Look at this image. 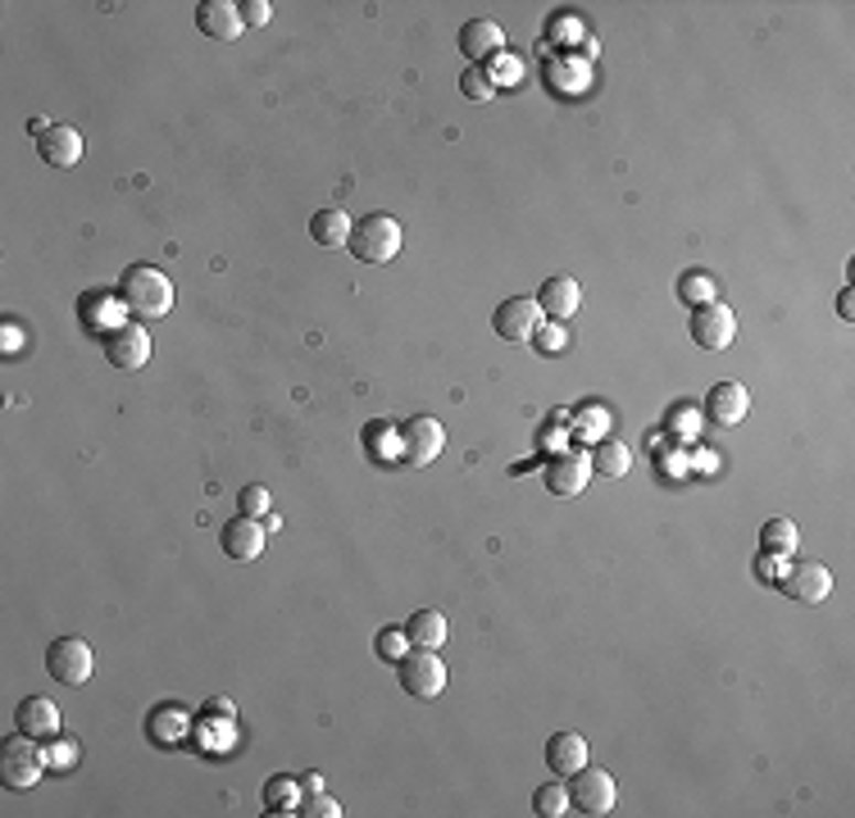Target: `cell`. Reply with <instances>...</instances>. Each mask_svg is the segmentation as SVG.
<instances>
[{
  "mask_svg": "<svg viewBox=\"0 0 855 818\" xmlns=\"http://www.w3.org/2000/svg\"><path fill=\"white\" fill-rule=\"evenodd\" d=\"M119 301L137 319H164L173 310V282L156 265H132L119 278Z\"/></svg>",
  "mask_w": 855,
  "mask_h": 818,
  "instance_id": "cell-1",
  "label": "cell"
},
{
  "mask_svg": "<svg viewBox=\"0 0 855 818\" xmlns=\"http://www.w3.org/2000/svg\"><path fill=\"white\" fill-rule=\"evenodd\" d=\"M360 265H392L400 255V223L392 214H364L355 228H351V241Z\"/></svg>",
  "mask_w": 855,
  "mask_h": 818,
  "instance_id": "cell-2",
  "label": "cell"
},
{
  "mask_svg": "<svg viewBox=\"0 0 855 818\" xmlns=\"http://www.w3.org/2000/svg\"><path fill=\"white\" fill-rule=\"evenodd\" d=\"M396 678H400V691L410 700H437L446 691V664L437 659V650H405L396 659Z\"/></svg>",
  "mask_w": 855,
  "mask_h": 818,
  "instance_id": "cell-3",
  "label": "cell"
},
{
  "mask_svg": "<svg viewBox=\"0 0 855 818\" xmlns=\"http://www.w3.org/2000/svg\"><path fill=\"white\" fill-rule=\"evenodd\" d=\"M42 741H32V736H10L6 746H0V783H6L10 792H28L36 777H42V768H46V760H42Z\"/></svg>",
  "mask_w": 855,
  "mask_h": 818,
  "instance_id": "cell-4",
  "label": "cell"
},
{
  "mask_svg": "<svg viewBox=\"0 0 855 818\" xmlns=\"http://www.w3.org/2000/svg\"><path fill=\"white\" fill-rule=\"evenodd\" d=\"M569 809H578V814H610L614 809V800H619V792H614V777L610 773H601V768H591V764H583L578 773H569Z\"/></svg>",
  "mask_w": 855,
  "mask_h": 818,
  "instance_id": "cell-5",
  "label": "cell"
},
{
  "mask_svg": "<svg viewBox=\"0 0 855 818\" xmlns=\"http://www.w3.org/2000/svg\"><path fill=\"white\" fill-rule=\"evenodd\" d=\"M96 668V655L83 637H55L51 650H46V674L64 687H83Z\"/></svg>",
  "mask_w": 855,
  "mask_h": 818,
  "instance_id": "cell-6",
  "label": "cell"
},
{
  "mask_svg": "<svg viewBox=\"0 0 855 818\" xmlns=\"http://www.w3.org/2000/svg\"><path fill=\"white\" fill-rule=\"evenodd\" d=\"M687 332H692V342H696L701 351H724V346H733V337H737V314H733L724 301H705V305L692 310Z\"/></svg>",
  "mask_w": 855,
  "mask_h": 818,
  "instance_id": "cell-7",
  "label": "cell"
},
{
  "mask_svg": "<svg viewBox=\"0 0 855 818\" xmlns=\"http://www.w3.org/2000/svg\"><path fill=\"white\" fill-rule=\"evenodd\" d=\"M105 359L124 368V374H137V368H146V359H151V332H146L141 323H119V327H109V337H105Z\"/></svg>",
  "mask_w": 855,
  "mask_h": 818,
  "instance_id": "cell-8",
  "label": "cell"
},
{
  "mask_svg": "<svg viewBox=\"0 0 855 818\" xmlns=\"http://www.w3.org/2000/svg\"><path fill=\"white\" fill-rule=\"evenodd\" d=\"M441 445H446V428L432 415H419L400 428V460L415 469H428L441 455Z\"/></svg>",
  "mask_w": 855,
  "mask_h": 818,
  "instance_id": "cell-9",
  "label": "cell"
},
{
  "mask_svg": "<svg viewBox=\"0 0 855 818\" xmlns=\"http://www.w3.org/2000/svg\"><path fill=\"white\" fill-rule=\"evenodd\" d=\"M496 337L501 342H528L542 332V305H537V295H510V301H501L496 319Z\"/></svg>",
  "mask_w": 855,
  "mask_h": 818,
  "instance_id": "cell-10",
  "label": "cell"
},
{
  "mask_svg": "<svg viewBox=\"0 0 855 818\" xmlns=\"http://www.w3.org/2000/svg\"><path fill=\"white\" fill-rule=\"evenodd\" d=\"M783 591L801 605H820L833 596V573L820 560H792V569L783 573Z\"/></svg>",
  "mask_w": 855,
  "mask_h": 818,
  "instance_id": "cell-11",
  "label": "cell"
},
{
  "mask_svg": "<svg viewBox=\"0 0 855 818\" xmlns=\"http://www.w3.org/2000/svg\"><path fill=\"white\" fill-rule=\"evenodd\" d=\"M265 524H255L250 514H242V518H228L223 524V532H218V550L228 555L233 564H250V560H259L265 555Z\"/></svg>",
  "mask_w": 855,
  "mask_h": 818,
  "instance_id": "cell-12",
  "label": "cell"
},
{
  "mask_svg": "<svg viewBox=\"0 0 855 818\" xmlns=\"http://www.w3.org/2000/svg\"><path fill=\"white\" fill-rule=\"evenodd\" d=\"M196 28L210 36V42H237V36L246 32L242 6H233V0H201V6H196Z\"/></svg>",
  "mask_w": 855,
  "mask_h": 818,
  "instance_id": "cell-13",
  "label": "cell"
},
{
  "mask_svg": "<svg viewBox=\"0 0 855 818\" xmlns=\"http://www.w3.org/2000/svg\"><path fill=\"white\" fill-rule=\"evenodd\" d=\"M36 155H42L51 169H73L83 160V132L68 123H51L42 137H36Z\"/></svg>",
  "mask_w": 855,
  "mask_h": 818,
  "instance_id": "cell-14",
  "label": "cell"
},
{
  "mask_svg": "<svg viewBox=\"0 0 855 818\" xmlns=\"http://www.w3.org/2000/svg\"><path fill=\"white\" fill-rule=\"evenodd\" d=\"M14 723H19L23 736L42 741V746L60 736V710H55V700H46V696H28V700H19Z\"/></svg>",
  "mask_w": 855,
  "mask_h": 818,
  "instance_id": "cell-15",
  "label": "cell"
},
{
  "mask_svg": "<svg viewBox=\"0 0 855 818\" xmlns=\"http://www.w3.org/2000/svg\"><path fill=\"white\" fill-rule=\"evenodd\" d=\"M460 51H464V60H473V64L496 60V55L505 51V32H501V23H492V19H469V23L460 28Z\"/></svg>",
  "mask_w": 855,
  "mask_h": 818,
  "instance_id": "cell-16",
  "label": "cell"
},
{
  "mask_svg": "<svg viewBox=\"0 0 855 818\" xmlns=\"http://www.w3.org/2000/svg\"><path fill=\"white\" fill-rule=\"evenodd\" d=\"M542 482H546V492H551V496H578V492L587 487V460H583V455H574V451H560V455H555V460L546 464Z\"/></svg>",
  "mask_w": 855,
  "mask_h": 818,
  "instance_id": "cell-17",
  "label": "cell"
},
{
  "mask_svg": "<svg viewBox=\"0 0 855 818\" xmlns=\"http://www.w3.org/2000/svg\"><path fill=\"white\" fill-rule=\"evenodd\" d=\"M747 409H751V396L741 383H715L710 396H705V415H710L715 423H724V428L747 419Z\"/></svg>",
  "mask_w": 855,
  "mask_h": 818,
  "instance_id": "cell-18",
  "label": "cell"
},
{
  "mask_svg": "<svg viewBox=\"0 0 855 818\" xmlns=\"http://www.w3.org/2000/svg\"><path fill=\"white\" fill-rule=\"evenodd\" d=\"M537 305H542L546 319H569L583 305V287L574 278H546L542 291H537Z\"/></svg>",
  "mask_w": 855,
  "mask_h": 818,
  "instance_id": "cell-19",
  "label": "cell"
},
{
  "mask_svg": "<svg viewBox=\"0 0 855 818\" xmlns=\"http://www.w3.org/2000/svg\"><path fill=\"white\" fill-rule=\"evenodd\" d=\"M587 764V741L578 736V732H555L551 741H546V768L555 773V777H569V773H578Z\"/></svg>",
  "mask_w": 855,
  "mask_h": 818,
  "instance_id": "cell-20",
  "label": "cell"
},
{
  "mask_svg": "<svg viewBox=\"0 0 855 818\" xmlns=\"http://www.w3.org/2000/svg\"><path fill=\"white\" fill-rule=\"evenodd\" d=\"M587 469H591V473H601V477H610V482H619V477H628V469H633V451H628L623 441L606 437V441L591 445Z\"/></svg>",
  "mask_w": 855,
  "mask_h": 818,
  "instance_id": "cell-21",
  "label": "cell"
},
{
  "mask_svg": "<svg viewBox=\"0 0 855 818\" xmlns=\"http://www.w3.org/2000/svg\"><path fill=\"white\" fill-rule=\"evenodd\" d=\"M446 614L441 610H415L410 623H405V637H410V646H424V650H437L446 642Z\"/></svg>",
  "mask_w": 855,
  "mask_h": 818,
  "instance_id": "cell-22",
  "label": "cell"
},
{
  "mask_svg": "<svg viewBox=\"0 0 855 818\" xmlns=\"http://www.w3.org/2000/svg\"><path fill=\"white\" fill-rule=\"evenodd\" d=\"M797 546H801V532H797L792 518H769V524L760 528V550L773 555V560H783V555H797Z\"/></svg>",
  "mask_w": 855,
  "mask_h": 818,
  "instance_id": "cell-23",
  "label": "cell"
},
{
  "mask_svg": "<svg viewBox=\"0 0 855 818\" xmlns=\"http://www.w3.org/2000/svg\"><path fill=\"white\" fill-rule=\"evenodd\" d=\"M351 228H355V223H351L342 209H319V214L310 218V237H314L319 246H346V241H351Z\"/></svg>",
  "mask_w": 855,
  "mask_h": 818,
  "instance_id": "cell-24",
  "label": "cell"
},
{
  "mask_svg": "<svg viewBox=\"0 0 855 818\" xmlns=\"http://www.w3.org/2000/svg\"><path fill=\"white\" fill-rule=\"evenodd\" d=\"M364 441H368V460H378V464H392V460H400V428H392V423H368L364 428Z\"/></svg>",
  "mask_w": 855,
  "mask_h": 818,
  "instance_id": "cell-25",
  "label": "cell"
},
{
  "mask_svg": "<svg viewBox=\"0 0 855 818\" xmlns=\"http://www.w3.org/2000/svg\"><path fill=\"white\" fill-rule=\"evenodd\" d=\"M182 732H188V714L173 710V704H160V710L151 714V736L160 741V746H173V741H182Z\"/></svg>",
  "mask_w": 855,
  "mask_h": 818,
  "instance_id": "cell-26",
  "label": "cell"
},
{
  "mask_svg": "<svg viewBox=\"0 0 855 818\" xmlns=\"http://www.w3.org/2000/svg\"><path fill=\"white\" fill-rule=\"evenodd\" d=\"M533 809H537L542 818H565V814H569V787H565V783H546V787H537V792H533Z\"/></svg>",
  "mask_w": 855,
  "mask_h": 818,
  "instance_id": "cell-27",
  "label": "cell"
},
{
  "mask_svg": "<svg viewBox=\"0 0 855 818\" xmlns=\"http://www.w3.org/2000/svg\"><path fill=\"white\" fill-rule=\"evenodd\" d=\"M265 809L269 814H296V783H287V777H269L265 783Z\"/></svg>",
  "mask_w": 855,
  "mask_h": 818,
  "instance_id": "cell-28",
  "label": "cell"
},
{
  "mask_svg": "<svg viewBox=\"0 0 855 818\" xmlns=\"http://www.w3.org/2000/svg\"><path fill=\"white\" fill-rule=\"evenodd\" d=\"M678 301H687V305H705V301H715V282L705 278V273H687V278L678 282Z\"/></svg>",
  "mask_w": 855,
  "mask_h": 818,
  "instance_id": "cell-29",
  "label": "cell"
},
{
  "mask_svg": "<svg viewBox=\"0 0 855 818\" xmlns=\"http://www.w3.org/2000/svg\"><path fill=\"white\" fill-rule=\"evenodd\" d=\"M460 87H464V96H469V100H492V96H496V87H492V78H488V73H482L478 64L460 73Z\"/></svg>",
  "mask_w": 855,
  "mask_h": 818,
  "instance_id": "cell-30",
  "label": "cell"
},
{
  "mask_svg": "<svg viewBox=\"0 0 855 818\" xmlns=\"http://www.w3.org/2000/svg\"><path fill=\"white\" fill-rule=\"evenodd\" d=\"M237 505H242V514H250V518H265L274 501H269V487H259V482H250V487H242Z\"/></svg>",
  "mask_w": 855,
  "mask_h": 818,
  "instance_id": "cell-31",
  "label": "cell"
},
{
  "mask_svg": "<svg viewBox=\"0 0 855 818\" xmlns=\"http://www.w3.org/2000/svg\"><path fill=\"white\" fill-rule=\"evenodd\" d=\"M405 646H410V637H405V627H387V632H378V655H383L387 664H396V659L405 655Z\"/></svg>",
  "mask_w": 855,
  "mask_h": 818,
  "instance_id": "cell-32",
  "label": "cell"
},
{
  "mask_svg": "<svg viewBox=\"0 0 855 818\" xmlns=\"http://www.w3.org/2000/svg\"><path fill=\"white\" fill-rule=\"evenodd\" d=\"M296 814H310V818H342V805L338 800H332V796H323V792H314V796H306L301 800V809H296Z\"/></svg>",
  "mask_w": 855,
  "mask_h": 818,
  "instance_id": "cell-33",
  "label": "cell"
},
{
  "mask_svg": "<svg viewBox=\"0 0 855 818\" xmlns=\"http://www.w3.org/2000/svg\"><path fill=\"white\" fill-rule=\"evenodd\" d=\"M269 14H274L269 0H246V6H242V23H246V28H265Z\"/></svg>",
  "mask_w": 855,
  "mask_h": 818,
  "instance_id": "cell-34",
  "label": "cell"
},
{
  "mask_svg": "<svg viewBox=\"0 0 855 818\" xmlns=\"http://www.w3.org/2000/svg\"><path fill=\"white\" fill-rule=\"evenodd\" d=\"M537 337H542V351H565V332L560 327H546V332H537Z\"/></svg>",
  "mask_w": 855,
  "mask_h": 818,
  "instance_id": "cell-35",
  "label": "cell"
},
{
  "mask_svg": "<svg viewBox=\"0 0 855 818\" xmlns=\"http://www.w3.org/2000/svg\"><path fill=\"white\" fill-rule=\"evenodd\" d=\"M301 792H306V796H314V792H323V777H314V773H306V777H301Z\"/></svg>",
  "mask_w": 855,
  "mask_h": 818,
  "instance_id": "cell-36",
  "label": "cell"
},
{
  "mask_svg": "<svg viewBox=\"0 0 855 818\" xmlns=\"http://www.w3.org/2000/svg\"><path fill=\"white\" fill-rule=\"evenodd\" d=\"M837 310H842V319H855V305H851V291H842V305H837Z\"/></svg>",
  "mask_w": 855,
  "mask_h": 818,
  "instance_id": "cell-37",
  "label": "cell"
}]
</instances>
